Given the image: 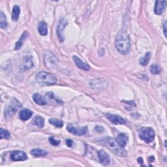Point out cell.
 Masks as SVG:
<instances>
[{
  "label": "cell",
  "mask_w": 167,
  "mask_h": 167,
  "mask_svg": "<svg viewBox=\"0 0 167 167\" xmlns=\"http://www.w3.org/2000/svg\"><path fill=\"white\" fill-rule=\"evenodd\" d=\"M117 50L123 55H127L130 51L131 42L129 35L125 30H122L117 35L115 40Z\"/></svg>",
  "instance_id": "obj_1"
},
{
  "label": "cell",
  "mask_w": 167,
  "mask_h": 167,
  "mask_svg": "<svg viewBox=\"0 0 167 167\" xmlns=\"http://www.w3.org/2000/svg\"><path fill=\"white\" fill-rule=\"evenodd\" d=\"M102 142L118 156L120 157H125L127 156V152L124 150L123 148L121 147L118 144L116 140L112 138V137H106V138L102 140Z\"/></svg>",
  "instance_id": "obj_2"
},
{
  "label": "cell",
  "mask_w": 167,
  "mask_h": 167,
  "mask_svg": "<svg viewBox=\"0 0 167 167\" xmlns=\"http://www.w3.org/2000/svg\"><path fill=\"white\" fill-rule=\"evenodd\" d=\"M37 82L41 85L52 86L54 85L57 82L56 77L50 73L41 71L36 75Z\"/></svg>",
  "instance_id": "obj_3"
},
{
  "label": "cell",
  "mask_w": 167,
  "mask_h": 167,
  "mask_svg": "<svg viewBox=\"0 0 167 167\" xmlns=\"http://www.w3.org/2000/svg\"><path fill=\"white\" fill-rule=\"evenodd\" d=\"M140 138L146 143H150L155 139V131L151 127H142L139 130Z\"/></svg>",
  "instance_id": "obj_4"
},
{
  "label": "cell",
  "mask_w": 167,
  "mask_h": 167,
  "mask_svg": "<svg viewBox=\"0 0 167 167\" xmlns=\"http://www.w3.org/2000/svg\"><path fill=\"white\" fill-rule=\"evenodd\" d=\"M20 107H22V105L19 101L16 99H13L5 110V117H8L13 115Z\"/></svg>",
  "instance_id": "obj_5"
},
{
  "label": "cell",
  "mask_w": 167,
  "mask_h": 167,
  "mask_svg": "<svg viewBox=\"0 0 167 167\" xmlns=\"http://www.w3.org/2000/svg\"><path fill=\"white\" fill-rule=\"evenodd\" d=\"M44 59H45V63L46 66L49 68L54 67L58 63V60L56 56L54 55L51 52H49V51L46 52L45 53Z\"/></svg>",
  "instance_id": "obj_6"
},
{
  "label": "cell",
  "mask_w": 167,
  "mask_h": 167,
  "mask_svg": "<svg viewBox=\"0 0 167 167\" xmlns=\"http://www.w3.org/2000/svg\"><path fill=\"white\" fill-rule=\"evenodd\" d=\"M107 86H108V83L107 82L101 78H98L92 80L90 82V86L92 88L95 89H100V90H102V89H105Z\"/></svg>",
  "instance_id": "obj_7"
},
{
  "label": "cell",
  "mask_w": 167,
  "mask_h": 167,
  "mask_svg": "<svg viewBox=\"0 0 167 167\" xmlns=\"http://www.w3.org/2000/svg\"><path fill=\"white\" fill-rule=\"evenodd\" d=\"M11 159L13 161H21L28 159V156L25 152L22 151H13L11 153Z\"/></svg>",
  "instance_id": "obj_8"
},
{
  "label": "cell",
  "mask_w": 167,
  "mask_h": 167,
  "mask_svg": "<svg viewBox=\"0 0 167 167\" xmlns=\"http://www.w3.org/2000/svg\"><path fill=\"white\" fill-rule=\"evenodd\" d=\"M67 129L69 132L71 133V134H73V135H77V136L84 135H85L87 132V127H80V128L78 129V128L73 126V125H67Z\"/></svg>",
  "instance_id": "obj_9"
},
{
  "label": "cell",
  "mask_w": 167,
  "mask_h": 167,
  "mask_svg": "<svg viewBox=\"0 0 167 167\" xmlns=\"http://www.w3.org/2000/svg\"><path fill=\"white\" fill-rule=\"evenodd\" d=\"M98 157L100 163L104 166L109 165L110 163V159L109 154L103 150H100L97 152Z\"/></svg>",
  "instance_id": "obj_10"
},
{
  "label": "cell",
  "mask_w": 167,
  "mask_h": 167,
  "mask_svg": "<svg viewBox=\"0 0 167 167\" xmlns=\"http://www.w3.org/2000/svg\"><path fill=\"white\" fill-rule=\"evenodd\" d=\"M166 5V2L165 0H158V1L156 2V5H155L154 11L155 13L157 15H161L165 8Z\"/></svg>",
  "instance_id": "obj_11"
},
{
  "label": "cell",
  "mask_w": 167,
  "mask_h": 167,
  "mask_svg": "<svg viewBox=\"0 0 167 167\" xmlns=\"http://www.w3.org/2000/svg\"><path fill=\"white\" fill-rule=\"evenodd\" d=\"M68 24V22L67 20L65 19H63L59 22V25L58 26L57 29V33L58 35V38L61 42H63L64 41V36H63V30L65 28Z\"/></svg>",
  "instance_id": "obj_12"
},
{
  "label": "cell",
  "mask_w": 167,
  "mask_h": 167,
  "mask_svg": "<svg viewBox=\"0 0 167 167\" xmlns=\"http://www.w3.org/2000/svg\"><path fill=\"white\" fill-rule=\"evenodd\" d=\"M106 117L109 119V120L114 124L118 125V124H125L126 121L125 120L120 116L118 115H114L112 114H110V113H107L106 114Z\"/></svg>",
  "instance_id": "obj_13"
},
{
  "label": "cell",
  "mask_w": 167,
  "mask_h": 167,
  "mask_svg": "<svg viewBox=\"0 0 167 167\" xmlns=\"http://www.w3.org/2000/svg\"><path fill=\"white\" fill-rule=\"evenodd\" d=\"M73 59L75 65H76V67L79 68L80 69H82L84 71H88V70L90 69V67H89V65L87 63H86L85 62H82L79 57L74 56L73 57Z\"/></svg>",
  "instance_id": "obj_14"
},
{
  "label": "cell",
  "mask_w": 167,
  "mask_h": 167,
  "mask_svg": "<svg viewBox=\"0 0 167 167\" xmlns=\"http://www.w3.org/2000/svg\"><path fill=\"white\" fill-rule=\"evenodd\" d=\"M33 115V112L29 109H22L19 113V118L22 121H27L30 119Z\"/></svg>",
  "instance_id": "obj_15"
},
{
  "label": "cell",
  "mask_w": 167,
  "mask_h": 167,
  "mask_svg": "<svg viewBox=\"0 0 167 167\" xmlns=\"http://www.w3.org/2000/svg\"><path fill=\"white\" fill-rule=\"evenodd\" d=\"M116 141L118 144L120 145L121 147L124 148L126 146L127 141H128V137L126 134L125 133H120L117 136Z\"/></svg>",
  "instance_id": "obj_16"
},
{
  "label": "cell",
  "mask_w": 167,
  "mask_h": 167,
  "mask_svg": "<svg viewBox=\"0 0 167 167\" xmlns=\"http://www.w3.org/2000/svg\"><path fill=\"white\" fill-rule=\"evenodd\" d=\"M32 98L34 102L39 105L43 106L46 104V101L45 99V98L42 96V95H41L39 93H34L33 95Z\"/></svg>",
  "instance_id": "obj_17"
},
{
  "label": "cell",
  "mask_w": 167,
  "mask_h": 167,
  "mask_svg": "<svg viewBox=\"0 0 167 167\" xmlns=\"http://www.w3.org/2000/svg\"><path fill=\"white\" fill-rule=\"evenodd\" d=\"M38 32L39 34L43 35V36H45V35L48 34V26L46 22L42 21L39 23Z\"/></svg>",
  "instance_id": "obj_18"
},
{
  "label": "cell",
  "mask_w": 167,
  "mask_h": 167,
  "mask_svg": "<svg viewBox=\"0 0 167 167\" xmlns=\"http://www.w3.org/2000/svg\"><path fill=\"white\" fill-rule=\"evenodd\" d=\"M28 32L27 31H25L24 32L22 33V35H21V37H20V39L19 41H18L17 43H16L15 48V50H19V49H21V47L23 45L24 41H25V39L28 37Z\"/></svg>",
  "instance_id": "obj_19"
},
{
  "label": "cell",
  "mask_w": 167,
  "mask_h": 167,
  "mask_svg": "<svg viewBox=\"0 0 167 167\" xmlns=\"http://www.w3.org/2000/svg\"><path fill=\"white\" fill-rule=\"evenodd\" d=\"M20 13V9L19 6L15 5L13 9V12H12V19L13 21L16 22L19 19V15Z\"/></svg>",
  "instance_id": "obj_20"
},
{
  "label": "cell",
  "mask_w": 167,
  "mask_h": 167,
  "mask_svg": "<svg viewBox=\"0 0 167 167\" xmlns=\"http://www.w3.org/2000/svg\"><path fill=\"white\" fill-rule=\"evenodd\" d=\"M151 53L150 52H148L146 54L140 58L139 59V63L140 65H143V66H146L149 63V61H150V58H151Z\"/></svg>",
  "instance_id": "obj_21"
},
{
  "label": "cell",
  "mask_w": 167,
  "mask_h": 167,
  "mask_svg": "<svg viewBox=\"0 0 167 167\" xmlns=\"http://www.w3.org/2000/svg\"><path fill=\"white\" fill-rule=\"evenodd\" d=\"M33 123L35 125H37L39 128H43L45 125L44 118L41 116L35 117L33 120Z\"/></svg>",
  "instance_id": "obj_22"
},
{
  "label": "cell",
  "mask_w": 167,
  "mask_h": 167,
  "mask_svg": "<svg viewBox=\"0 0 167 167\" xmlns=\"http://www.w3.org/2000/svg\"><path fill=\"white\" fill-rule=\"evenodd\" d=\"M7 26V18L3 13V11L0 12V28L2 29H4Z\"/></svg>",
  "instance_id": "obj_23"
},
{
  "label": "cell",
  "mask_w": 167,
  "mask_h": 167,
  "mask_svg": "<svg viewBox=\"0 0 167 167\" xmlns=\"http://www.w3.org/2000/svg\"><path fill=\"white\" fill-rule=\"evenodd\" d=\"M31 154L35 157H42L47 155V152L45 150H40V149H34L31 151Z\"/></svg>",
  "instance_id": "obj_24"
},
{
  "label": "cell",
  "mask_w": 167,
  "mask_h": 167,
  "mask_svg": "<svg viewBox=\"0 0 167 167\" xmlns=\"http://www.w3.org/2000/svg\"><path fill=\"white\" fill-rule=\"evenodd\" d=\"M49 123L53 125H54L55 127H58V128H61L63 126V121H62L60 120H58V119H56V118L50 119Z\"/></svg>",
  "instance_id": "obj_25"
},
{
  "label": "cell",
  "mask_w": 167,
  "mask_h": 167,
  "mask_svg": "<svg viewBox=\"0 0 167 167\" xmlns=\"http://www.w3.org/2000/svg\"><path fill=\"white\" fill-rule=\"evenodd\" d=\"M24 65L26 69H31L33 66V63L32 62V58L26 57L24 58Z\"/></svg>",
  "instance_id": "obj_26"
},
{
  "label": "cell",
  "mask_w": 167,
  "mask_h": 167,
  "mask_svg": "<svg viewBox=\"0 0 167 167\" xmlns=\"http://www.w3.org/2000/svg\"><path fill=\"white\" fill-rule=\"evenodd\" d=\"M0 135H1V139H9L11 138V135L9 131L3 128L0 129Z\"/></svg>",
  "instance_id": "obj_27"
},
{
  "label": "cell",
  "mask_w": 167,
  "mask_h": 167,
  "mask_svg": "<svg viewBox=\"0 0 167 167\" xmlns=\"http://www.w3.org/2000/svg\"><path fill=\"white\" fill-rule=\"evenodd\" d=\"M150 72L153 75H159L161 73V69L159 65L156 64H153L150 66Z\"/></svg>",
  "instance_id": "obj_28"
},
{
  "label": "cell",
  "mask_w": 167,
  "mask_h": 167,
  "mask_svg": "<svg viewBox=\"0 0 167 167\" xmlns=\"http://www.w3.org/2000/svg\"><path fill=\"white\" fill-rule=\"evenodd\" d=\"M49 142L52 146H58L59 145V144H60V141L55 140V139L54 138V137H50Z\"/></svg>",
  "instance_id": "obj_29"
},
{
  "label": "cell",
  "mask_w": 167,
  "mask_h": 167,
  "mask_svg": "<svg viewBox=\"0 0 167 167\" xmlns=\"http://www.w3.org/2000/svg\"><path fill=\"white\" fill-rule=\"evenodd\" d=\"M95 130L97 131V132L98 133H103L104 131H105V129L103 127H101V126H96L95 128Z\"/></svg>",
  "instance_id": "obj_30"
},
{
  "label": "cell",
  "mask_w": 167,
  "mask_h": 167,
  "mask_svg": "<svg viewBox=\"0 0 167 167\" xmlns=\"http://www.w3.org/2000/svg\"><path fill=\"white\" fill-rule=\"evenodd\" d=\"M163 33H164L165 37H167V35H166V22H165L164 23V25H163Z\"/></svg>",
  "instance_id": "obj_31"
},
{
  "label": "cell",
  "mask_w": 167,
  "mask_h": 167,
  "mask_svg": "<svg viewBox=\"0 0 167 167\" xmlns=\"http://www.w3.org/2000/svg\"><path fill=\"white\" fill-rule=\"evenodd\" d=\"M66 144L69 147H72V146L73 144V141H72L71 140H67Z\"/></svg>",
  "instance_id": "obj_32"
},
{
  "label": "cell",
  "mask_w": 167,
  "mask_h": 167,
  "mask_svg": "<svg viewBox=\"0 0 167 167\" xmlns=\"http://www.w3.org/2000/svg\"><path fill=\"white\" fill-rule=\"evenodd\" d=\"M138 161H139V163H143V159H142V158H139V159H138Z\"/></svg>",
  "instance_id": "obj_33"
},
{
  "label": "cell",
  "mask_w": 167,
  "mask_h": 167,
  "mask_svg": "<svg viewBox=\"0 0 167 167\" xmlns=\"http://www.w3.org/2000/svg\"><path fill=\"white\" fill-rule=\"evenodd\" d=\"M154 161V157H153V156H151V157H150V162H152V161Z\"/></svg>",
  "instance_id": "obj_34"
},
{
  "label": "cell",
  "mask_w": 167,
  "mask_h": 167,
  "mask_svg": "<svg viewBox=\"0 0 167 167\" xmlns=\"http://www.w3.org/2000/svg\"><path fill=\"white\" fill-rule=\"evenodd\" d=\"M165 146L166 147V140H165Z\"/></svg>",
  "instance_id": "obj_35"
}]
</instances>
